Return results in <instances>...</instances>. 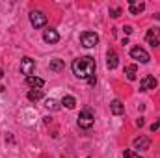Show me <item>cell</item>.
Instances as JSON below:
<instances>
[{"instance_id": "1", "label": "cell", "mask_w": 160, "mask_h": 158, "mask_svg": "<svg viewBox=\"0 0 160 158\" xmlns=\"http://www.w3.org/2000/svg\"><path fill=\"white\" fill-rule=\"evenodd\" d=\"M71 69H73V75L80 80H89L95 75V60L91 56H82L77 58L73 63H71Z\"/></svg>"}, {"instance_id": "2", "label": "cell", "mask_w": 160, "mask_h": 158, "mask_svg": "<svg viewBox=\"0 0 160 158\" xmlns=\"http://www.w3.org/2000/svg\"><path fill=\"white\" fill-rule=\"evenodd\" d=\"M93 123H95V116H93V112H91L89 108H84V110L78 114V126L88 130V128L93 126Z\"/></svg>"}, {"instance_id": "3", "label": "cell", "mask_w": 160, "mask_h": 158, "mask_svg": "<svg viewBox=\"0 0 160 158\" xmlns=\"http://www.w3.org/2000/svg\"><path fill=\"white\" fill-rule=\"evenodd\" d=\"M80 43H82L84 48H93V47L99 43V36H97L95 32H84V34L80 36Z\"/></svg>"}, {"instance_id": "4", "label": "cell", "mask_w": 160, "mask_h": 158, "mask_svg": "<svg viewBox=\"0 0 160 158\" xmlns=\"http://www.w3.org/2000/svg\"><path fill=\"white\" fill-rule=\"evenodd\" d=\"M130 56H132L134 60H138L140 63H149V60H151L149 52L143 50L142 47H132V48H130Z\"/></svg>"}, {"instance_id": "5", "label": "cell", "mask_w": 160, "mask_h": 158, "mask_svg": "<svg viewBox=\"0 0 160 158\" xmlns=\"http://www.w3.org/2000/svg\"><path fill=\"white\" fill-rule=\"evenodd\" d=\"M34 71H36V62H34L32 58H28V56L22 58V60H21V73L26 75V78H28V77L34 75Z\"/></svg>"}, {"instance_id": "6", "label": "cell", "mask_w": 160, "mask_h": 158, "mask_svg": "<svg viewBox=\"0 0 160 158\" xmlns=\"http://www.w3.org/2000/svg\"><path fill=\"white\" fill-rule=\"evenodd\" d=\"M30 22L34 28H43L47 24V15L43 11H32L30 13Z\"/></svg>"}, {"instance_id": "7", "label": "cell", "mask_w": 160, "mask_h": 158, "mask_svg": "<svg viewBox=\"0 0 160 158\" xmlns=\"http://www.w3.org/2000/svg\"><path fill=\"white\" fill-rule=\"evenodd\" d=\"M132 147H134L136 151H147V149L151 147V140H149V138H145V136H140V138H136V140H134Z\"/></svg>"}, {"instance_id": "8", "label": "cell", "mask_w": 160, "mask_h": 158, "mask_svg": "<svg viewBox=\"0 0 160 158\" xmlns=\"http://www.w3.org/2000/svg\"><path fill=\"white\" fill-rule=\"evenodd\" d=\"M43 39H45V43H48V45H54V43L60 41V34H58L54 28H47V30L43 32Z\"/></svg>"}, {"instance_id": "9", "label": "cell", "mask_w": 160, "mask_h": 158, "mask_svg": "<svg viewBox=\"0 0 160 158\" xmlns=\"http://www.w3.org/2000/svg\"><path fill=\"white\" fill-rule=\"evenodd\" d=\"M157 86H158V82H157V78H155V77H143V78H142V82H140V89H142V91L155 89Z\"/></svg>"}, {"instance_id": "10", "label": "cell", "mask_w": 160, "mask_h": 158, "mask_svg": "<svg viewBox=\"0 0 160 158\" xmlns=\"http://www.w3.org/2000/svg\"><path fill=\"white\" fill-rule=\"evenodd\" d=\"M128 11L132 13V15H138V13H142L143 9H145V4L143 2H136V0H128Z\"/></svg>"}, {"instance_id": "11", "label": "cell", "mask_w": 160, "mask_h": 158, "mask_svg": "<svg viewBox=\"0 0 160 158\" xmlns=\"http://www.w3.org/2000/svg\"><path fill=\"white\" fill-rule=\"evenodd\" d=\"M106 65H108V69H116V67L119 65V56H118L114 50L108 52V56H106Z\"/></svg>"}, {"instance_id": "12", "label": "cell", "mask_w": 160, "mask_h": 158, "mask_svg": "<svg viewBox=\"0 0 160 158\" xmlns=\"http://www.w3.org/2000/svg\"><path fill=\"white\" fill-rule=\"evenodd\" d=\"M110 110H112V114L114 116H123L125 114V104L121 102V101H112V104H110Z\"/></svg>"}, {"instance_id": "13", "label": "cell", "mask_w": 160, "mask_h": 158, "mask_svg": "<svg viewBox=\"0 0 160 158\" xmlns=\"http://www.w3.org/2000/svg\"><path fill=\"white\" fill-rule=\"evenodd\" d=\"M26 84H28L30 87H34V89H39V87L45 86V80L38 78V77H28V78H26Z\"/></svg>"}, {"instance_id": "14", "label": "cell", "mask_w": 160, "mask_h": 158, "mask_svg": "<svg viewBox=\"0 0 160 158\" xmlns=\"http://www.w3.org/2000/svg\"><path fill=\"white\" fill-rule=\"evenodd\" d=\"M26 97H28V101H30V102H38V101L43 99V91H41V89H30Z\"/></svg>"}, {"instance_id": "15", "label": "cell", "mask_w": 160, "mask_h": 158, "mask_svg": "<svg viewBox=\"0 0 160 158\" xmlns=\"http://www.w3.org/2000/svg\"><path fill=\"white\" fill-rule=\"evenodd\" d=\"M50 71H54V73H60V71H63V62L62 60H58V58H54V60H50Z\"/></svg>"}, {"instance_id": "16", "label": "cell", "mask_w": 160, "mask_h": 158, "mask_svg": "<svg viewBox=\"0 0 160 158\" xmlns=\"http://www.w3.org/2000/svg\"><path fill=\"white\" fill-rule=\"evenodd\" d=\"M62 104H63L65 108H69V110H73V108L77 106V99H75V97H71V95H65V97L62 99Z\"/></svg>"}, {"instance_id": "17", "label": "cell", "mask_w": 160, "mask_h": 158, "mask_svg": "<svg viewBox=\"0 0 160 158\" xmlns=\"http://www.w3.org/2000/svg\"><path fill=\"white\" fill-rule=\"evenodd\" d=\"M136 73H138V67L136 65H127L125 67V75L128 80H136Z\"/></svg>"}, {"instance_id": "18", "label": "cell", "mask_w": 160, "mask_h": 158, "mask_svg": "<svg viewBox=\"0 0 160 158\" xmlns=\"http://www.w3.org/2000/svg\"><path fill=\"white\" fill-rule=\"evenodd\" d=\"M158 36H160V28H151L145 37H147V41H153V39H158Z\"/></svg>"}, {"instance_id": "19", "label": "cell", "mask_w": 160, "mask_h": 158, "mask_svg": "<svg viewBox=\"0 0 160 158\" xmlns=\"http://www.w3.org/2000/svg\"><path fill=\"white\" fill-rule=\"evenodd\" d=\"M45 106H47V108H48V110H56V108H58V102H56V101H54V99H48V101H47V104H45Z\"/></svg>"}, {"instance_id": "20", "label": "cell", "mask_w": 160, "mask_h": 158, "mask_svg": "<svg viewBox=\"0 0 160 158\" xmlns=\"http://www.w3.org/2000/svg\"><path fill=\"white\" fill-rule=\"evenodd\" d=\"M119 15H121V7H112V9H110V17L118 19Z\"/></svg>"}, {"instance_id": "21", "label": "cell", "mask_w": 160, "mask_h": 158, "mask_svg": "<svg viewBox=\"0 0 160 158\" xmlns=\"http://www.w3.org/2000/svg\"><path fill=\"white\" fill-rule=\"evenodd\" d=\"M160 128V121H155L153 125H151V132H155V130H158Z\"/></svg>"}, {"instance_id": "22", "label": "cell", "mask_w": 160, "mask_h": 158, "mask_svg": "<svg viewBox=\"0 0 160 158\" xmlns=\"http://www.w3.org/2000/svg\"><path fill=\"white\" fill-rule=\"evenodd\" d=\"M88 84H89V86H95V84H97V77H95V75H93V77H91V78L88 80Z\"/></svg>"}, {"instance_id": "23", "label": "cell", "mask_w": 160, "mask_h": 158, "mask_svg": "<svg viewBox=\"0 0 160 158\" xmlns=\"http://www.w3.org/2000/svg\"><path fill=\"white\" fill-rule=\"evenodd\" d=\"M123 30H125V34H127V36H128V34H132V26H125Z\"/></svg>"}, {"instance_id": "24", "label": "cell", "mask_w": 160, "mask_h": 158, "mask_svg": "<svg viewBox=\"0 0 160 158\" xmlns=\"http://www.w3.org/2000/svg\"><path fill=\"white\" fill-rule=\"evenodd\" d=\"M143 123H145V121H143V117H140L138 121H136V125H138V126H143Z\"/></svg>"}, {"instance_id": "25", "label": "cell", "mask_w": 160, "mask_h": 158, "mask_svg": "<svg viewBox=\"0 0 160 158\" xmlns=\"http://www.w3.org/2000/svg\"><path fill=\"white\" fill-rule=\"evenodd\" d=\"M123 158H132V153H130V151H125V155H123Z\"/></svg>"}, {"instance_id": "26", "label": "cell", "mask_w": 160, "mask_h": 158, "mask_svg": "<svg viewBox=\"0 0 160 158\" xmlns=\"http://www.w3.org/2000/svg\"><path fill=\"white\" fill-rule=\"evenodd\" d=\"M2 77H4V71H2V69H0V78H2Z\"/></svg>"}, {"instance_id": "27", "label": "cell", "mask_w": 160, "mask_h": 158, "mask_svg": "<svg viewBox=\"0 0 160 158\" xmlns=\"http://www.w3.org/2000/svg\"><path fill=\"white\" fill-rule=\"evenodd\" d=\"M2 91H4V86H0V93H2Z\"/></svg>"}, {"instance_id": "28", "label": "cell", "mask_w": 160, "mask_h": 158, "mask_svg": "<svg viewBox=\"0 0 160 158\" xmlns=\"http://www.w3.org/2000/svg\"><path fill=\"white\" fill-rule=\"evenodd\" d=\"M136 158H142V156H136Z\"/></svg>"}]
</instances>
